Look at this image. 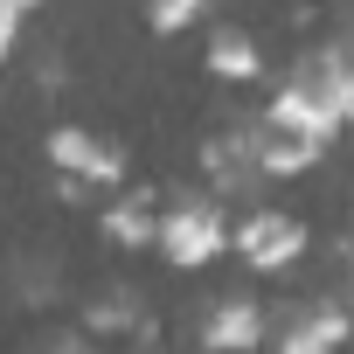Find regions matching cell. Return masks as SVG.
<instances>
[{"label": "cell", "mask_w": 354, "mask_h": 354, "mask_svg": "<svg viewBox=\"0 0 354 354\" xmlns=\"http://www.w3.org/2000/svg\"><path fill=\"white\" fill-rule=\"evenodd\" d=\"M230 216H223V202L216 195H188V202H174L167 216H160V257L174 264V271H209L216 257H230Z\"/></svg>", "instance_id": "1"}, {"label": "cell", "mask_w": 354, "mask_h": 354, "mask_svg": "<svg viewBox=\"0 0 354 354\" xmlns=\"http://www.w3.org/2000/svg\"><path fill=\"white\" fill-rule=\"evenodd\" d=\"M230 250L250 264V271H292L306 250H313V230L292 216V209H243L236 230H230Z\"/></svg>", "instance_id": "2"}, {"label": "cell", "mask_w": 354, "mask_h": 354, "mask_svg": "<svg viewBox=\"0 0 354 354\" xmlns=\"http://www.w3.org/2000/svg\"><path fill=\"white\" fill-rule=\"evenodd\" d=\"M49 167L63 174V195L125 188V174H132L125 146H111V139H97V132H84V125H56V132H49Z\"/></svg>", "instance_id": "3"}, {"label": "cell", "mask_w": 354, "mask_h": 354, "mask_svg": "<svg viewBox=\"0 0 354 354\" xmlns=\"http://www.w3.org/2000/svg\"><path fill=\"white\" fill-rule=\"evenodd\" d=\"M264 132H285V139H299V146H333L347 125H340V111H333V97L319 91V77L313 70H299L285 91H271V104H264Z\"/></svg>", "instance_id": "4"}, {"label": "cell", "mask_w": 354, "mask_h": 354, "mask_svg": "<svg viewBox=\"0 0 354 354\" xmlns=\"http://www.w3.org/2000/svg\"><path fill=\"white\" fill-rule=\"evenodd\" d=\"M271 340V313L257 299H216L202 313V354H257Z\"/></svg>", "instance_id": "5"}, {"label": "cell", "mask_w": 354, "mask_h": 354, "mask_svg": "<svg viewBox=\"0 0 354 354\" xmlns=\"http://www.w3.org/2000/svg\"><path fill=\"white\" fill-rule=\"evenodd\" d=\"M202 70H209L216 84H257V77H264V49H257L250 28H216V35L202 42Z\"/></svg>", "instance_id": "6"}, {"label": "cell", "mask_w": 354, "mask_h": 354, "mask_svg": "<svg viewBox=\"0 0 354 354\" xmlns=\"http://www.w3.org/2000/svg\"><path fill=\"white\" fill-rule=\"evenodd\" d=\"M146 202H153V195H118V202H104V236H111L118 250L160 243V216H153Z\"/></svg>", "instance_id": "7"}, {"label": "cell", "mask_w": 354, "mask_h": 354, "mask_svg": "<svg viewBox=\"0 0 354 354\" xmlns=\"http://www.w3.org/2000/svg\"><path fill=\"white\" fill-rule=\"evenodd\" d=\"M313 77H319V91L333 97L340 125H354V49H333V56H319V63H313Z\"/></svg>", "instance_id": "8"}, {"label": "cell", "mask_w": 354, "mask_h": 354, "mask_svg": "<svg viewBox=\"0 0 354 354\" xmlns=\"http://www.w3.org/2000/svg\"><path fill=\"white\" fill-rule=\"evenodd\" d=\"M209 15V0H146V28L153 35H188Z\"/></svg>", "instance_id": "9"}, {"label": "cell", "mask_w": 354, "mask_h": 354, "mask_svg": "<svg viewBox=\"0 0 354 354\" xmlns=\"http://www.w3.org/2000/svg\"><path fill=\"white\" fill-rule=\"evenodd\" d=\"M125 326H132V292L91 299V333H125Z\"/></svg>", "instance_id": "10"}, {"label": "cell", "mask_w": 354, "mask_h": 354, "mask_svg": "<svg viewBox=\"0 0 354 354\" xmlns=\"http://www.w3.org/2000/svg\"><path fill=\"white\" fill-rule=\"evenodd\" d=\"M271 354H340V347H326V340H313L306 326H285V340H278Z\"/></svg>", "instance_id": "11"}, {"label": "cell", "mask_w": 354, "mask_h": 354, "mask_svg": "<svg viewBox=\"0 0 354 354\" xmlns=\"http://www.w3.org/2000/svg\"><path fill=\"white\" fill-rule=\"evenodd\" d=\"M42 354H97V340H91V333H56Z\"/></svg>", "instance_id": "12"}, {"label": "cell", "mask_w": 354, "mask_h": 354, "mask_svg": "<svg viewBox=\"0 0 354 354\" xmlns=\"http://www.w3.org/2000/svg\"><path fill=\"white\" fill-rule=\"evenodd\" d=\"M347 313H354V299H347Z\"/></svg>", "instance_id": "13"}]
</instances>
